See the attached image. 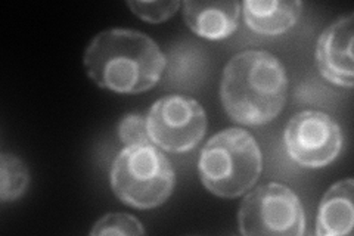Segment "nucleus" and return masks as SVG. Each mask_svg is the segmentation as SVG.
I'll return each instance as SVG.
<instances>
[{
  "label": "nucleus",
  "instance_id": "obj_1",
  "mask_svg": "<svg viewBox=\"0 0 354 236\" xmlns=\"http://www.w3.org/2000/svg\"><path fill=\"white\" fill-rule=\"evenodd\" d=\"M83 64L99 87L115 93H140L158 84L167 60L145 33L109 28L88 43Z\"/></svg>",
  "mask_w": 354,
  "mask_h": 236
},
{
  "label": "nucleus",
  "instance_id": "obj_2",
  "mask_svg": "<svg viewBox=\"0 0 354 236\" xmlns=\"http://www.w3.org/2000/svg\"><path fill=\"white\" fill-rule=\"evenodd\" d=\"M286 93V70L270 52L242 51L225 66L220 84L221 104L239 125H268L279 116Z\"/></svg>",
  "mask_w": 354,
  "mask_h": 236
},
{
  "label": "nucleus",
  "instance_id": "obj_3",
  "mask_svg": "<svg viewBox=\"0 0 354 236\" xmlns=\"http://www.w3.org/2000/svg\"><path fill=\"white\" fill-rule=\"evenodd\" d=\"M198 172L203 185L220 198H238L263 172V154L252 134L230 127L209 139L201 151Z\"/></svg>",
  "mask_w": 354,
  "mask_h": 236
},
{
  "label": "nucleus",
  "instance_id": "obj_4",
  "mask_svg": "<svg viewBox=\"0 0 354 236\" xmlns=\"http://www.w3.org/2000/svg\"><path fill=\"white\" fill-rule=\"evenodd\" d=\"M170 160L153 143L126 146L111 167V188L123 204L149 210L162 206L174 189Z\"/></svg>",
  "mask_w": 354,
  "mask_h": 236
},
{
  "label": "nucleus",
  "instance_id": "obj_5",
  "mask_svg": "<svg viewBox=\"0 0 354 236\" xmlns=\"http://www.w3.org/2000/svg\"><path fill=\"white\" fill-rule=\"evenodd\" d=\"M238 223L245 236H301L306 229L300 198L278 182L261 185L243 198Z\"/></svg>",
  "mask_w": 354,
  "mask_h": 236
},
{
  "label": "nucleus",
  "instance_id": "obj_6",
  "mask_svg": "<svg viewBox=\"0 0 354 236\" xmlns=\"http://www.w3.org/2000/svg\"><path fill=\"white\" fill-rule=\"evenodd\" d=\"M147 122L151 143L165 152L183 154L203 140L207 114L198 100L169 95L151 107Z\"/></svg>",
  "mask_w": 354,
  "mask_h": 236
},
{
  "label": "nucleus",
  "instance_id": "obj_7",
  "mask_svg": "<svg viewBox=\"0 0 354 236\" xmlns=\"http://www.w3.org/2000/svg\"><path fill=\"white\" fill-rule=\"evenodd\" d=\"M285 146L291 158L301 167L322 168L334 161L342 148L338 122L322 111H301L285 129Z\"/></svg>",
  "mask_w": 354,
  "mask_h": 236
},
{
  "label": "nucleus",
  "instance_id": "obj_8",
  "mask_svg": "<svg viewBox=\"0 0 354 236\" xmlns=\"http://www.w3.org/2000/svg\"><path fill=\"white\" fill-rule=\"evenodd\" d=\"M354 18L346 15L332 22L320 35L316 44V66L324 78L332 84L351 89Z\"/></svg>",
  "mask_w": 354,
  "mask_h": 236
},
{
  "label": "nucleus",
  "instance_id": "obj_9",
  "mask_svg": "<svg viewBox=\"0 0 354 236\" xmlns=\"http://www.w3.org/2000/svg\"><path fill=\"white\" fill-rule=\"evenodd\" d=\"M241 12L239 2H192L183 3L186 26L196 36L208 40H221L234 35Z\"/></svg>",
  "mask_w": 354,
  "mask_h": 236
},
{
  "label": "nucleus",
  "instance_id": "obj_10",
  "mask_svg": "<svg viewBox=\"0 0 354 236\" xmlns=\"http://www.w3.org/2000/svg\"><path fill=\"white\" fill-rule=\"evenodd\" d=\"M243 21L248 28L263 36H278L291 30L303 12L300 0H245Z\"/></svg>",
  "mask_w": 354,
  "mask_h": 236
},
{
  "label": "nucleus",
  "instance_id": "obj_11",
  "mask_svg": "<svg viewBox=\"0 0 354 236\" xmlns=\"http://www.w3.org/2000/svg\"><path fill=\"white\" fill-rule=\"evenodd\" d=\"M354 182L353 179L337 182L320 201L316 235L346 236L353 230L354 221Z\"/></svg>",
  "mask_w": 354,
  "mask_h": 236
},
{
  "label": "nucleus",
  "instance_id": "obj_12",
  "mask_svg": "<svg viewBox=\"0 0 354 236\" xmlns=\"http://www.w3.org/2000/svg\"><path fill=\"white\" fill-rule=\"evenodd\" d=\"M30 173L26 163L14 154L3 152L0 156V199L15 201L26 194Z\"/></svg>",
  "mask_w": 354,
  "mask_h": 236
},
{
  "label": "nucleus",
  "instance_id": "obj_13",
  "mask_svg": "<svg viewBox=\"0 0 354 236\" xmlns=\"http://www.w3.org/2000/svg\"><path fill=\"white\" fill-rule=\"evenodd\" d=\"M91 235H145L142 223L124 212H111L99 219L91 230Z\"/></svg>",
  "mask_w": 354,
  "mask_h": 236
},
{
  "label": "nucleus",
  "instance_id": "obj_14",
  "mask_svg": "<svg viewBox=\"0 0 354 236\" xmlns=\"http://www.w3.org/2000/svg\"><path fill=\"white\" fill-rule=\"evenodd\" d=\"M118 138L126 146L149 143L147 117L140 114H127L118 122Z\"/></svg>",
  "mask_w": 354,
  "mask_h": 236
},
{
  "label": "nucleus",
  "instance_id": "obj_15",
  "mask_svg": "<svg viewBox=\"0 0 354 236\" xmlns=\"http://www.w3.org/2000/svg\"><path fill=\"white\" fill-rule=\"evenodd\" d=\"M127 6L133 10V14L138 15L140 19L158 24V22L167 21L171 18L177 9L179 2H127Z\"/></svg>",
  "mask_w": 354,
  "mask_h": 236
}]
</instances>
